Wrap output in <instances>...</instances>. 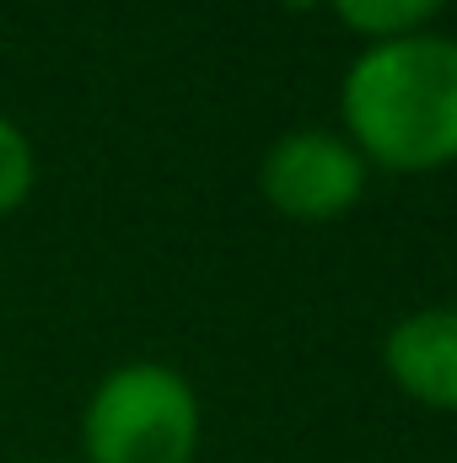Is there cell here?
Here are the masks:
<instances>
[{"label":"cell","mask_w":457,"mask_h":463,"mask_svg":"<svg viewBox=\"0 0 457 463\" xmlns=\"http://www.w3.org/2000/svg\"><path fill=\"white\" fill-rule=\"evenodd\" d=\"M291 11H312V5H329V0H285Z\"/></svg>","instance_id":"cell-7"},{"label":"cell","mask_w":457,"mask_h":463,"mask_svg":"<svg viewBox=\"0 0 457 463\" xmlns=\"http://www.w3.org/2000/svg\"><path fill=\"white\" fill-rule=\"evenodd\" d=\"M87 463H194L200 393L167 361L114 366L81 410Z\"/></svg>","instance_id":"cell-2"},{"label":"cell","mask_w":457,"mask_h":463,"mask_svg":"<svg viewBox=\"0 0 457 463\" xmlns=\"http://www.w3.org/2000/svg\"><path fill=\"white\" fill-rule=\"evenodd\" d=\"M382 366L415 404L457 415V302L404 313L382 340Z\"/></svg>","instance_id":"cell-4"},{"label":"cell","mask_w":457,"mask_h":463,"mask_svg":"<svg viewBox=\"0 0 457 463\" xmlns=\"http://www.w3.org/2000/svg\"><path fill=\"white\" fill-rule=\"evenodd\" d=\"M350 33L387 43V38H409V33H431V16L447 0H329Z\"/></svg>","instance_id":"cell-5"},{"label":"cell","mask_w":457,"mask_h":463,"mask_svg":"<svg viewBox=\"0 0 457 463\" xmlns=\"http://www.w3.org/2000/svg\"><path fill=\"white\" fill-rule=\"evenodd\" d=\"M38 184V156H33V140L16 118L0 114V216L22 211L27 194Z\"/></svg>","instance_id":"cell-6"},{"label":"cell","mask_w":457,"mask_h":463,"mask_svg":"<svg viewBox=\"0 0 457 463\" xmlns=\"http://www.w3.org/2000/svg\"><path fill=\"white\" fill-rule=\"evenodd\" d=\"M258 189L291 222H334L366 194V156L334 129H285L258 162Z\"/></svg>","instance_id":"cell-3"},{"label":"cell","mask_w":457,"mask_h":463,"mask_svg":"<svg viewBox=\"0 0 457 463\" xmlns=\"http://www.w3.org/2000/svg\"><path fill=\"white\" fill-rule=\"evenodd\" d=\"M344 140L393 173L457 162V38L409 33L366 43L340 81Z\"/></svg>","instance_id":"cell-1"}]
</instances>
